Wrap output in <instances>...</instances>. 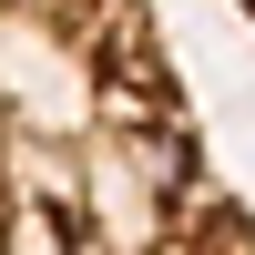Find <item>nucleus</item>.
I'll return each mask as SVG.
<instances>
[{"mask_svg":"<svg viewBox=\"0 0 255 255\" xmlns=\"http://www.w3.org/2000/svg\"><path fill=\"white\" fill-rule=\"evenodd\" d=\"M235 10H245V20H255V0H235Z\"/></svg>","mask_w":255,"mask_h":255,"instance_id":"2","label":"nucleus"},{"mask_svg":"<svg viewBox=\"0 0 255 255\" xmlns=\"http://www.w3.org/2000/svg\"><path fill=\"white\" fill-rule=\"evenodd\" d=\"M0 245L255 255L153 0H0Z\"/></svg>","mask_w":255,"mask_h":255,"instance_id":"1","label":"nucleus"}]
</instances>
